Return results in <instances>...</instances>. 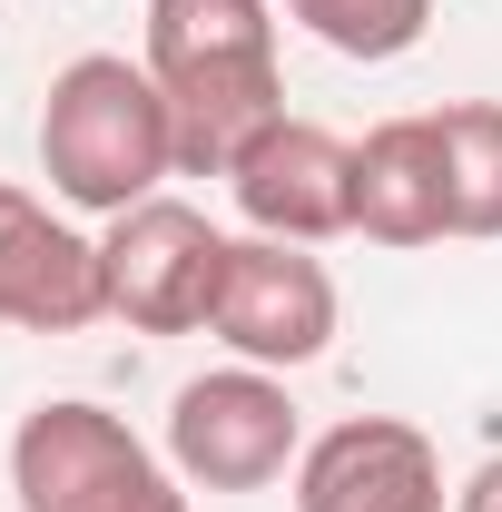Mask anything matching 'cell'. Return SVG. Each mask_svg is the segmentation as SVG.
I'll list each match as a JSON object with an SVG mask.
<instances>
[{
    "label": "cell",
    "instance_id": "30bf717a",
    "mask_svg": "<svg viewBox=\"0 0 502 512\" xmlns=\"http://www.w3.org/2000/svg\"><path fill=\"white\" fill-rule=\"evenodd\" d=\"M355 237H375V247H443L453 237L434 109L424 119H384L355 138Z\"/></svg>",
    "mask_w": 502,
    "mask_h": 512
},
{
    "label": "cell",
    "instance_id": "6da1fadb",
    "mask_svg": "<svg viewBox=\"0 0 502 512\" xmlns=\"http://www.w3.org/2000/svg\"><path fill=\"white\" fill-rule=\"evenodd\" d=\"M148 79L178 119V178H227L286 119L276 0H148Z\"/></svg>",
    "mask_w": 502,
    "mask_h": 512
},
{
    "label": "cell",
    "instance_id": "8992f818",
    "mask_svg": "<svg viewBox=\"0 0 502 512\" xmlns=\"http://www.w3.org/2000/svg\"><path fill=\"white\" fill-rule=\"evenodd\" d=\"M335 325H345V296H335V276H325L315 247L237 237V256H227V296H217V325H207L237 365L296 375V365H315V355L335 345Z\"/></svg>",
    "mask_w": 502,
    "mask_h": 512
},
{
    "label": "cell",
    "instance_id": "7a4b0ae2",
    "mask_svg": "<svg viewBox=\"0 0 502 512\" xmlns=\"http://www.w3.org/2000/svg\"><path fill=\"white\" fill-rule=\"evenodd\" d=\"M40 178H50L60 207L99 217V227L148 207L158 178H178V119H168L148 60L79 50L50 79V99H40Z\"/></svg>",
    "mask_w": 502,
    "mask_h": 512
},
{
    "label": "cell",
    "instance_id": "5b68a950",
    "mask_svg": "<svg viewBox=\"0 0 502 512\" xmlns=\"http://www.w3.org/2000/svg\"><path fill=\"white\" fill-rule=\"evenodd\" d=\"M227 256H237V237L207 227V207H188V197L128 207V217H109V237H99L109 316L138 325V335H207L217 325V296H227Z\"/></svg>",
    "mask_w": 502,
    "mask_h": 512
},
{
    "label": "cell",
    "instance_id": "3957f363",
    "mask_svg": "<svg viewBox=\"0 0 502 512\" xmlns=\"http://www.w3.org/2000/svg\"><path fill=\"white\" fill-rule=\"evenodd\" d=\"M10 493L20 512H188V483L158 444L128 434V414L89 394H50L10 434Z\"/></svg>",
    "mask_w": 502,
    "mask_h": 512
},
{
    "label": "cell",
    "instance_id": "7c38bea8",
    "mask_svg": "<svg viewBox=\"0 0 502 512\" xmlns=\"http://www.w3.org/2000/svg\"><path fill=\"white\" fill-rule=\"evenodd\" d=\"M306 40H325L335 60H404L424 30H434V0H276Z\"/></svg>",
    "mask_w": 502,
    "mask_h": 512
},
{
    "label": "cell",
    "instance_id": "277c9868",
    "mask_svg": "<svg viewBox=\"0 0 502 512\" xmlns=\"http://www.w3.org/2000/svg\"><path fill=\"white\" fill-rule=\"evenodd\" d=\"M296 453H306V414L266 365H217L168 394V463L188 493H266L276 473H296Z\"/></svg>",
    "mask_w": 502,
    "mask_h": 512
},
{
    "label": "cell",
    "instance_id": "ba28073f",
    "mask_svg": "<svg viewBox=\"0 0 502 512\" xmlns=\"http://www.w3.org/2000/svg\"><path fill=\"white\" fill-rule=\"evenodd\" d=\"M296 512H453L443 453L404 414H345L296 453Z\"/></svg>",
    "mask_w": 502,
    "mask_h": 512
},
{
    "label": "cell",
    "instance_id": "8fae6325",
    "mask_svg": "<svg viewBox=\"0 0 502 512\" xmlns=\"http://www.w3.org/2000/svg\"><path fill=\"white\" fill-rule=\"evenodd\" d=\"M443 197L453 237H502V99H443Z\"/></svg>",
    "mask_w": 502,
    "mask_h": 512
},
{
    "label": "cell",
    "instance_id": "9c48e42d",
    "mask_svg": "<svg viewBox=\"0 0 502 512\" xmlns=\"http://www.w3.org/2000/svg\"><path fill=\"white\" fill-rule=\"evenodd\" d=\"M99 316H109L99 237H79L69 217H50V197L0 178V325H20V335H79Z\"/></svg>",
    "mask_w": 502,
    "mask_h": 512
},
{
    "label": "cell",
    "instance_id": "4fadbf2b",
    "mask_svg": "<svg viewBox=\"0 0 502 512\" xmlns=\"http://www.w3.org/2000/svg\"><path fill=\"white\" fill-rule=\"evenodd\" d=\"M453 512H502V453L463 473V493H453Z\"/></svg>",
    "mask_w": 502,
    "mask_h": 512
},
{
    "label": "cell",
    "instance_id": "52a82bcc",
    "mask_svg": "<svg viewBox=\"0 0 502 512\" xmlns=\"http://www.w3.org/2000/svg\"><path fill=\"white\" fill-rule=\"evenodd\" d=\"M227 197L256 237H286V247L355 237V138H335L315 119H276L227 168Z\"/></svg>",
    "mask_w": 502,
    "mask_h": 512
}]
</instances>
